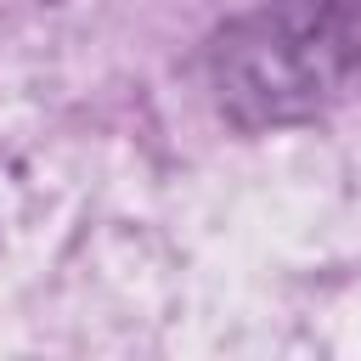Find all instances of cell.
<instances>
[{
  "label": "cell",
  "instance_id": "obj_1",
  "mask_svg": "<svg viewBox=\"0 0 361 361\" xmlns=\"http://www.w3.org/2000/svg\"><path fill=\"white\" fill-rule=\"evenodd\" d=\"M361 73V0H282L220 45V96L243 124L322 107Z\"/></svg>",
  "mask_w": 361,
  "mask_h": 361
}]
</instances>
